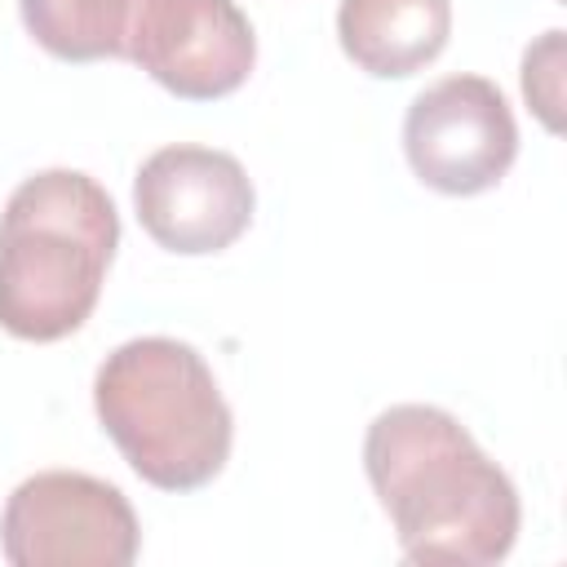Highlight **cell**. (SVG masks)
<instances>
[{"instance_id": "obj_7", "label": "cell", "mask_w": 567, "mask_h": 567, "mask_svg": "<svg viewBox=\"0 0 567 567\" xmlns=\"http://www.w3.org/2000/svg\"><path fill=\"white\" fill-rule=\"evenodd\" d=\"M124 58L159 89L213 102L248 80L257 35L235 0H137Z\"/></svg>"}, {"instance_id": "obj_6", "label": "cell", "mask_w": 567, "mask_h": 567, "mask_svg": "<svg viewBox=\"0 0 567 567\" xmlns=\"http://www.w3.org/2000/svg\"><path fill=\"white\" fill-rule=\"evenodd\" d=\"M252 182L244 164L213 146H164L133 182L142 230L182 257L230 248L252 221Z\"/></svg>"}, {"instance_id": "obj_4", "label": "cell", "mask_w": 567, "mask_h": 567, "mask_svg": "<svg viewBox=\"0 0 567 567\" xmlns=\"http://www.w3.org/2000/svg\"><path fill=\"white\" fill-rule=\"evenodd\" d=\"M137 514L106 478L44 470L13 487L0 514V554L13 567H128Z\"/></svg>"}, {"instance_id": "obj_2", "label": "cell", "mask_w": 567, "mask_h": 567, "mask_svg": "<svg viewBox=\"0 0 567 567\" xmlns=\"http://www.w3.org/2000/svg\"><path fill=\"white\" fill-rule=\"evenodd\" d=\"M120 248L111 195L75 168L27 177L0 213V328L62 341L93 315Z\"/></svg>"}, {"instance_id": "obj_9", "label": "cell", "mask_w": 567, "mask_h": 567, "mask_svg": "<svg viewBox=\"0 0 567 567\" xmlns=\"http://www.w3.org/2000/svg\"><path fill=\"white\" fill-rule=\"evenodd\" d=\"M31 40L62 62L124 58L137 0H18Z\"/></svg>"}, {"instance_id": "obj_8", "label": "cell", "mask_w": 567, "mask_h": 567, "mask_svg": "<svg viewBox=\"0 0 567 567\" xmlns=\"http://www.w3.org/2000/svg\"><path fill=\"white\" fill-rule=\"evenodd\" d=\"M447 35V0H341L337 9V40L346 58L377 80L416 75L443 53Z\"/></svg>"}, {"instance_id": "obj_10", "label": "cell", "mask_w": 567, "mask_h": 567, "mask_svg": "<svg viewBox=\"0 0 567 567\" xmlns=\"http://www.w3.org/2000/svg\"><path fill=\"white\" fill-rule=\"evenodd\" d=\"M523 97L549 133H563V31H545L523 53Z\"/></svg>"}, {"instance_id": "obj_5", "label": "cell", "mask_w": 567, "mask_h": 567, "mask_svg": "<svg viewBox=\"0 0 567 567\" xmlns=\"http://www.w3.org/2000/svg\"><path fill=\"white\" fill-rule=\"evenodd\" d=\"M403 151L430 190L483 195L509 173L518 155V124L487 75H447L412 97Z\"/></svg>"}, {"instance_id": "obj_1", "label": "cell", "mask_w": 567, "mask_h": 567, "mask_svg": "<svg viewBox=\"0 0 567 567\" xmlns=\"http://www.w3.org/2000/svg\"><path fill=\"white\" fill-rule=\"evenodd\" d=\"M363 470L412 563L487 567L514 549L518 492L452 412L385 408L368 425Z\"/></svg>"}, {"instance_id": "obj_3", "label": "cell", "mask_w": 567, "mask_h": 567, "mask_svg": "<svg viewBox=\"0 0 567 567\" xmlns=\"http://www.w3.org/2000/svg\"><path fill=\"white\" fill-rule=\"evenodd\" d=\"M93 408L133 474L159 492H195L230 456V408L204 354L177 337L111 350L93 377Z\"/></svg>"}]
</instances>
